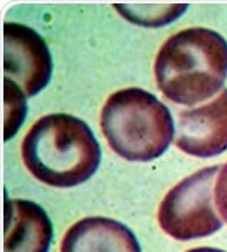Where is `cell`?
<instances>
[{
  "label": "cell",
  "mask_w": 227,
  "mask_h": 252,
  "mask_svg": "<svg viewBox=\"0 0 227 252\" xmlns=\"http://www.w3.org/2000/svg\"><path fill=\"white\" fill-rule=\"evenodd\" d=\"M20 150L32 177L58 189L84 184L101 161V148L91 128L66 113H52L35 121Z\"/></svg>",
  "instance_id": "1"
},
{
  "label": "cell",
  "mask_w": 227,
  "mask_h": 252,
  "mask_svg": "<svg viewBox=\"0 0 227 252\" xmlns=\"http://www.w3.org/2000/svg\"><path fill=\"white\" fill-rule=\"evenodd\" d=\"M157 86L167 99L192 106L227 79V40L216 31L190 27L170 35L155 59Z\"/></svg>",
  "instance_id": "2"
},
{
  "label": "cell",
  "mask_w": 227,
  "mask_h": 252,
  "mask_svg": "<svg viewBox=\"0 0 227 252\" xmlns=\"http://www.w3.org/2000/svg\"><path fill=\"white\" fill-rule=\"evenodd\" d=\"M99 126L109 148L128 161L158 158L175 136L170 109L141 88L113 93L101 109Z\"/></svg>",
  "instance_id": "3"
},
{
  "label": "cell",
  "mask_w": 227,
  "mask_h": 252,
  "mask_svg": "<svg viewBox=\"0 0 227 252\" xmlns=\"http://www.w3.org/2000/svg\"><path fill=\"white\" fill-rule=\"evenodd\" d=\"M221 166L200 168L168 190L158 207L162 230L177 241L207 237L222 229L214 189Z\"/></svg>",
  "instance_id": "4"
},
{
  "label": "cell",
  "mask_w": 227,
  "mask_h": 252,
  "mask_svg": "<svg viewBox=\"0 0 227 252\" xmlns=\"http://www.w3.org/2000/svg\"><path fill=\"white\" fill-rule=\"evenodd\" d=\"M3 74L19 84L26 96H35L47 86L52 58L47 44L31 27L17 22L3 26Z\"/></svg>",
  "instance_id": "5"
},
{
  "label": "cell",
  "mask_w": 227,
  "mask_h": 252,
  "mask_svg": "<svg viewBox=\"0 0 227 252\" xmlns=\"http://www.w3.org/2000/svg\"><path fill=\"white\" fill-rule=\"evenodd\" d=\"M175 145L192 157L209 158L227 150V89L204 106L184 109L177 118Z\"/></svg>",
  "instance_id": "6"
},
{
  "label": "cell",
  "mask_w": 227,
  "mask_h": 252,
  "mask_svg": "<svg viewBox=\"0 0 227 252\" xmlns=\"http://www.w3.org/2000/svg\"><path fill=\"white\" fill-rule=\"evenodd\" d=\"M52 222L39 204L22 198L5 202L3 252H49Z\"/></svg>",
  "instance_id": "7"
},
{
  "label": "cell",
  "mask_w": 227,
  "mask_h": 252,
  "mask_svg": "<svg viewBox=\"0 0 227 252\" xmlns=\"http://www.w3.org/2000/svg\"><path fill=\"white\" fill-rule=\"evenodd\" d=\"M61 252H141V249L136 235L121 222L108 217H86L66 230Z\"/></svg>",
  "instance_id": "8"
},
{
  "label": "cell",
  "mask_w": 227,
  "mask_h": 252,
  "mask_svg": "<svg viewBox=\"0 0 227 252\" xmlns=\"http://www.w3.org/2000/svg\"><path fill=\"white\" fill-rule=\"evenodd\" d=\"M5 88V140H10L17 133L26 116V94L20 93L17 84L9 79H3Z\"/></svg>",
  "instance_id": "9"
},
{
  "label": "cell",
  "mask_w": 227,
  "mask_h": 252,
  "mask_svg": "<svg viewBox=\"0 0 227 252\" xmlns=\"http://www.w3.org/2000/svg\"><path fill=\"white\" fill-rule=\"evenodd\" d=\"M214 200H216L217 212L222 220L227 222V163L221 166V172L217 175L216 189H214Z\"/></svg>",
  "instance_id": "10"
},
{
  "label": "cell",
  "mask_w": 227,
  "mask_h": 252,
  "mask_svg": "<svg viewBox=\"0 0 227 252\" xmlns=\"http://www.w3.org/2000/svg\"><path fill=\"white\" fill-rule=\"evenodd\" d=\"M187 252H226V251L216 249V247H195V249H190Z\"/></svg>",
  "instance_id": "11"
}]
</instances>
